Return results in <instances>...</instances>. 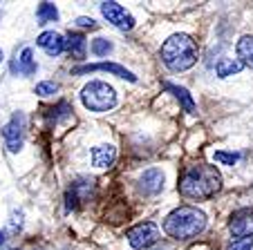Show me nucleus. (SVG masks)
<instances>
[{"mask_svg":"<svg viewBox=\"0 0 253 250\" xmlns=\"http://www.w3.org/2000/svg\"><path fill=\"white\" fill-rule=\"evenodd\" d=\"M70 112H72V109H70V105H67V101H58L54 107L47 109V116H49V121H52V123H58L61 118L70 116Z\"/></svg>","mask_w":253,"mask_h":250,"instance_id":"aec40b11","label":"nucleus"},{"mask_svg":"<svg viewBox=\"0 0 253 250\" xmlns=\"http://www.w3.org/2000/svg\"><path fill=\"white\" fill-rule=\"evenodd\" d=\"M139 192L146 194V197H155V194L162 192L164 188V172L159 168H150L139 177Z\"/></svg>","mask_w":253,"mask_h":250,"instance_id":"9d476101","label":"nucleus"},{"mask_svg":"<svg viewBox=\"0 0 253 250\" xmlns=\"http://www.w3.org/2000/svg\"><path fill=\"white\" fill-rule=\"evenodd\" d=\"M0 61H2V49H0Z\"/></svg>","mask_w":253,"mask_h":250,"instance_id":"bb28decb","label":"nucleus"},{"mask_svg":"<svg viewBox=\"0 0 253 250\" xmlns=\"http://www.w3.org/2000/svg\"><path fill=\"white\" fill-rule=\"evenodd\" d=\"M213 159L217 161V163L233 165V163H238L240 154H238V152H222V150H217V152H215V154H213Z\"/></svg>","mask_w":253,"mask_h":250,"instance_id":"4be33fe9","label":"nucleus"},{"mask_svg":"<svg viewBox=\"0 0 253 250\" xmlns=\"http://www.w3.org/2000/svg\"><path fill=\"white\" fill-rule=\"evenodd\" d=\"M206 230V214L193 206L175 208L164 221V232L177 241H188Z\"/></svg>","mask_w":253,"mask_h":250,"instance_id":"f03ea898","label":"nucleus"},{"mask_svg":"<svg viewBox=\"0 0 253 250\" xmlns=\"http://www.w3.org/2000/svg\"><path fill=\"white\" fill-rule=\"evenodd\" d=\"M96 192V183L94 179H77V181H72V185L67 188L65 192V201H67V210H77L81 203L90 201L92 197H94Z\"/></svg>","mask_w":253,"mask_h":250,"instance_id":"0eeeda50","label":"nucleus"},{"mask_svg":"<svg viewBox=\"0 0 253 250\" xmlns=\"http://www.w3.org/2000/svg\"><path fill=\"white\" fill-rule=\"evenodd\" d=\"M101 14L110 25H115L117 29L130 32L134 27V18L126 11V7H121L119 2H101Z\"/></svg>","mask_w":253,"mask_h":250,"instance_id":"1a4fd4ad","label":"nucleus"},{"mask_svg":"<svg viewBox=\"0 0 253 250\" xmlns=\"http://www.w3.org/2000/svg\"><path fill=\"white\" fill-rule=\"evenodd\" d=\"M235 52H238L240 63L253 70V36H242V38H240Z\"/></svg>","mask_w":253,"mask_h":250,"instance_id":"f3484780","label":"nucleus"},{"mask_svg":"<svg viewBox=\"0 0 253 250\" xmlns=\"http://www.w3.org/2000/svg\"><path fill=\"white\" fill-rule=\"evenodd\" d=\"M117 159V147L115 145H96L90 152V161L94 168H110Z\"/></svg>","mask_w":253,"mask_h":250,"instance_id":"4468645a","label":"nucleus"},{"mask_svg":"<svg viewBox=\"0 0 253 250\" xmlns=\"http://www.w3.org/2000/svg\"><path fill=\"white\" fill-rule=\"evenodd\" d=\"M112 52V43L108 38H94L92 40V54L94 56H108Z\"/></svg>","mask_w":253,"mask_h":250,"instance_id":"412c9836","label":"nucleus"},{"mask_svg":"<svg viewBox=\"0 0 253 250\" xmlns=\"http://www.w3.org/2000/svg\"><path fill=\"white\" fill-rule=\"evenodd\" d=\"M36 18H39V25L54 23V20L58 18V9L52 5V2H41L39 9H36Z\"/></svg>","mask_w":253,"mask_h":250,"instance_id":"6ab92c4d","label":"nucleus"},{"mask_svg":"<svg viewBox=\"0 0 253 250\" xmlns=\"http://www.w3.org/2000/svg\"><path fill=\"white\" fill-rule=\"evenodd\" d=\"M41 49H45L47 56H61L65 52V38L58 32H43L39 38H36Z\"/></svg>","mask_w":253,"mask_h":250,"instance_id":"f8f14e48","label":"nucleus"},{"mask_svg":"<svg viewBox=\"0 0 253 250\" xmlns=\"http://www.w3.org/2000/svg\"><path fill=\"white\" fill-rule=\"evenodd\" d=\"M242 63L240 61H233V58H220V61L215 63V74L220 76V78H226V76H233L242 70Z\"/></svg>","mask_w":253,"mask_h":250,"instance_id":"a211bd4d","label":"nucleus"},{"mask_svg":"<svg viewBox=\"0 0 253 250\" xmlns=\"http://www.w3.org/2000/svg\"><path fill=\"white\" fill-rule=\"evenodd\" d=\"M222 190V175L215 165L209 163H195L188 165L179 177V194L184 199H195V201H204V199L215 197V192Z\"/></svg>","mask_w":253,"mask_h":250,"instance_id":"f257e3e1","label":"nucleus"},{"mask_svg":"<svg viewBox=\"0 0 253 250\" xmlns=\"http://www.w3.org/2000/svg\"><path fill=\"white\" fill-rule=\"evenodd\" d=\"M25 130H27V118L23 112H16L11 121L2 128V139H5V147L9 152H20L25 141Z\"/></svg>","mask_w":253,"mask_h":250,"instance_id":"423d86ee","label":"nucleus"},{"mask_svg":"<svg viewBox=\"0 0 253 250\" xmlns=\"http://www.w3.org/2000/svg\"><path fill=\"white\" fill-rule=\"evenodd\" d=\"M36 70H39V63H36L34 52L29 47H25L23 54H20V56L11 63V71H14V74H18V76H32V74H36Z\"/></svg>","mask_w":253,"mask_h":250,"instance_id":"ddd939ff","label":"nucleus"},{"mask_svg":"<svg viewBox=\"0 0 253 250\" xmlns=\"http://www.w3.org/2000/svg\"><path fill=\"white\" fill-rule=\"evenodd\" d=\"M126 237H128V244L134 250H146L159 241V228L153 221H143V223H137L134 228H130L126 232Z\"/></svg>","mask_w":253,"mask_h":250,"instance_id":"39448f33","label":"nucleus"},{"mask_svg":"<svg viewBox=\"0 0 253 250\" xmlns=\"http://www.w3.org/2000/svg\"><path fill=\"white\" fill-rule=\"evenodd\" d=\"M58 87H56V83H39L36 85V94L39 96H49V94H54Z\"/></svg>","mask_w":253,"mask_h":250,"instance_id":"5701e85b","label":"nucleus"},{"mask_svg":"<svg viewBox=\"0 0 253 250\" xmlns=\"http://www.w3.org/2000/svg\"><path fill=\"white\" fill-rule=\"evenodd\" d=\"M81 101L90 112H108L117 105V92L103 80H90L81 92Z\"/></svg>","mask_w":253,"mask_h":250,"instance_id":"20e7f679","label":"nucleus"},{"mask_svg":"<svg viewBox=\"0 0 253 250\" xmlns=\"http://www.w3.org/2000/svg\"><path fill=\"white\" fill-rule=\"evenodd\" d=\"M90 71H110V74L119 76V78L130 80V83H134V80H137V76H134L132 71L126 70L124 65H117V63H94V65L74 67V74H90Z\"/></svg>","mask_w":253,"mask_h":250,"instance_id":"9b49d317","label":"nucleus"},{"mask_svg":"<svg viewBox=\"0 0 253 250\" xmlns=\"http://www.w3.org/2000/svg\"><path fill=\"white\" fill-rule=\"evenodd\" d=\"M229 232L235 241L240 239H251L253 237V210L251 208H240L231 214Z\"/></svg>","mask_w":253,"mask_h":250,"instance_id":"6e6552de","label":"nucleus"},{"mask_svg":"<svg viewBox=\"0 0 253 250\" xmlns=\"http://www.w3.org/2000/svg\"><path fill=\"white\" fill-rule=\"evenodd\" d=\"M2 244H5V232L0 230V246H2Z\"/></svg>","mask_w":253,"mask_h":250,"instance_id":"a878e982","label":"nucleus"},{"mask_svg":"<svg viewBox=\"0 0 253 250\" xmlns=\"http://www.w3.org/2000/svg\"><path fill=\"white\" fill-rule=\"evenodd\" d=\"M85 36L83 34H77V32H70L67 34V40H65V49H70L72 56H77L79 61H81L83 56H85Z\"/></svg>","mask_w":253,"mask_h":250,"instance_id":"2eb2a0df","label":"nucleus"},{"mask_svg":"<svg viewBox=\"0 0 253 250\" xmlns=\"http://www.w3.org/2000/svg\"><path fill=\"white\" fill-rule=\"evenodd\" d=\"M164 90L170 92V94H175V99L182 103V107L186 109L188 114L195 112V101H193V96L188 94L186 87H179V85H170V83H166V85H164Z\"/></svg>","mask_w":253,"mask_h":250,"instance_id":"dca6fc26","label":"nucleus"},{"mask_svg":"<svg viewBox=\"0 0 253 250\" xmlns=\"http://www.w3.org/2000/svg\"><path fill=\"white\" fill-rule=\"evenodd\" d=\"M197 43L188 34H172L162 45V61L170 71H186L197 63Z\"/></svg>","mask_w":253,"mask_h":250,"instance_id":"7ed1b4c3","label":"nucleus"},{"mask_svg":"<svg viewBox=\"0 0 253 250\" xmlns=\"http://www.w3.org/2000/svg\"><path fill=\"white\" fill-rule=\"evenodd\" d=\"M77 25H79V27H83V29H94V27H96L94 20H92V18H85V16L77 18Z\"/></svg>","mask_w":253,"mask_h":250,"instance_id":"393cba45","label":"nucleus"},{"mask_svg":"<svg viewBox=\"0 0 253 250\" xmlns=\"http://www.w3.org/2000/svg\"><path fill=\"white\" fill-rule=\"evenodd\" d=\"M229 250H253V239H240L229 246Z\"/></svg>","mask_w":253,"mask_h":250,"instance_id":"b1692460","label":"nucleus"}]
</instances>
